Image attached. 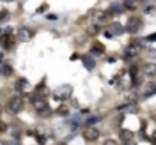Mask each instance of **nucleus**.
<instances>
[{
	"mask_svg": "<svg viewBox=\"0 0 156 145\" xmlns=\"http://www.w3.org/2000/svg\"><path fill=\"white\" fill-rule=\"evenodd\" d=\"M30 103H32V106L37 110V113L41 117H48L50 113H51L48 103H46V99H44L43 96H32L30 97Z\"/></svg>",
	"mask_w": 156,
	"mask_h": 145,
	"instance_id": "nucleus-1",
	"label": "nucleus"
},
{
	"mask_svg": "<svg viewBox=\"0 0 156 145\" xmlns=\"http://www.w3.org/2000/svg\"><path fill=\"white\" fill-rule=\"evenodd\" d=\"M71 96H73V87H71L69 83H64V85L57 87L55 92H53V97H55L57 101H66V99H69Z\"/></svg>",
	"mask_w": 156,
	"mask_h": 145,
	"instance_id": "nucleus-2",
	"label": "nucleus"
},
{
	"mask_svg": "<svg viewBox=\"0 0 156 145\" xmlns=\"http://www.w3.org/2000/svg\"><path fill=\"white\" fill-rule=\"evenodd\" d=\"M144 50V41H138V39H133L129 44L126 46V58L129 57H135V55H138L140 51Z\"/></svg>",
	"mask_w": 156,
	"mask_h": 145,
	"instance_id": "nucleus-3",
	"label": "nucleus"
},
{
	"mask_svg": "<svg viewBox=\"0 0 156 145\" xmlns=\"http://www.w3.org/2000/svg\"><path fill=\"white\" fill-rule=\"evenodd\" d=\"M7 108H9L12 113H20V112L23 110V97H21V96H12L9 99Z\"/></svg>",
	"mask_w": 156,
	"mask_h": 145,
	"instance_id": "nucleus-4",
	"label": "nucleus"
},
{
	"mask_svg": "<svg viewBox=\"0 0 156 145\" xmlns=\"http://www.w3.org/2000/svg\"><path fill=\"white\" fill-rule=\"evenodd\" d=\"M0 44L5 51H11V50L16 46V37L12 34H5V36H0Z\"/></svg>",
	"mask_w": 156,
	"mask_h": 145,
	"instance_id": "nucleus-5",
	"label": "nucleus"
},
{
	"mask_svg": "<svg viewBox=\"0 0 156 145\" xmlns=\"http://www.w3.org/2000/svg\"><path fill=\"white\" fill-rule=\"evenodd\" d=\"M140 27H142V19L140 18H129L126 23V27H124V30H126L128 34H136L140 30Z\"/></svg>",
	"mask_w": 156,
	"mask_h": 145,
	"instance_id": "nucleus-6",
	"label": "nucleus"
},
{
	"mask_svg": "<svg viewBox=\"0 0 156 145\" xmlns=\"http://www.w3.org/2000/svg\"><path fill=\"white\" fill-rule=\"evenodd\" d=\"M32 37H34V30L27 29V27H21L16 32V41H21V43H29Z\"/></svg>",
	"mask_w": 156,
	"mask_h": 145,
	"instance_id": "nucleus-7",
	"label": "nucleus"
},
{
	"mask_svg": "<svg viewBox=\"0 0 156 145\" xmlns=\"http://www.w3.org/2000/svg\"><path fill=\"white\" fill-rule=\"evenodd\" d=\"M98 138H99V131H98L96 127H85L83 129V140L85 142H96Z\"/></svg>",
	"mask_w": 156,
	"mask_h": 145,
	"instance_id": "nucleus-8",
	"label": "nucleus"
},
{
	"mask_svg": "<svg viewBox=\"0 0 156 145\" xmlns=\"http://www.w3.org/2000/svg\"><path fill=\"white\" fill-rule=\"evenodd\" d=\"M92 16H94V23H96V25H99V23H105V21L110 18V14H108L107 11H99V9L94 11V12H92Z\"/></svg>",
	"mask_w": 156,
	"mask_h": 145,
	"instance_id": "nucleus-9",
	"label": "nucleus"
},
{
	"mask_svg": "<svg viewBox=\"0 0 156 145\" xmlns=\"http://www.w3.org/2000/svg\"><path fill=\"white\" fill-rule=\"evenodd\" d=\"M107 12L110 14V16H119V14L124 12V7H122V4L117 2V4H112V5H110V9H108Z\"/></svg>",
	"mask_w": 156,
	"mask_h": 145,
	"instance_id": "nucleus-10",
	"label": "nucleus"
},
{
	"mask_svg": "<svg viewBox=\"0 0 156 145\" xmlns=\"http://www.w3.org/2000/svg\"><path fill=\"white\" fill-rule=\"evenodd\" d=\"M82 64L85 66L87 71H92L94 66H96V60H94V57H90V55H83V57H82Z\"/></svg>",
	"mask_w": 156,
	"mask_h": 145,
	"instance_id": "nucleus-11",
	"label": "nucleus"
},
{
	"mask_svg": "<svg viewBox=\"0 0 156 145\" xmlns=\"http://www.w3.org/2000/svg\"><path fill=\"white\" fill-rule=\"evenodd\" d=\"M140 73H142V74H147V76H151V78H154V64L149 62V64L140 66Z\"/></svg>",
	"mask_w": 156,
	"mask_h": 145,
	"instance_id": "nucleus-12",
	"label": "nucleus"
},
{
	"mask_svg": "<svg viewBox=\"0 0 156 145\" xmlns=\"http://www.w3.org/2000/svg\"><path fill=\"white\" fill-rule=\"evenodd\" d=\"M103 53H105V46H103V44H99V43H94V44H92V46H90V53H89V55H90V57H94V55H103Z\"/></svg>",
	"mask_w": 156,
	"mask_h": 145,
	"instance_id": "nucleus-13",
	"label": "nucleus"
},
{
	"mask_svg": "<svg viewBox=\"0 0 156 145\" xmlns=\"http://www.w3.org/2000/svg\"><path fill=\"white\" fill-rule=\"evenodd\" d=\"M119 138L126 143L129 140H133V131L131 129H119Z\"/></svg>",
	"mask_w": 156,
	"mask_h": 145,
	"instance_id": "nucleus-14",
	"label": "nucleus"
},
{
	"mask_svg": "<svg viewBox=\"0 0 156 145\" xmlns=\"http://www.w3.org/2000/svg\"><path fill=\"white\" fill-rule=\"evenodd\" d=\"M108 32H110L112 36H114V34H115V36H122V34H124V27H122L121 23H117V21H115V23H112V27H110Z\"/></svg>",
	"mask_w": 156,
	"mask_h": 145,
	"instance_id": "nucleus-15",
	"label": "nucleus"
},
{
	"mask_svg": "<svg viewBox=\"0 0 156 145\" xmlns=\"http://www.w3.org/2000/svg\"><path fill=\"white\" fill-rule=\"evenodd\" d=\"M117 110H119V112H124V110H128V112H131V113H136V112H138V108H136L135 103H128V105H122V106H119Z\"/></svg>",
	"mask_w": 156,
	"mask_h": 145,
	"instance_id": "nucleus-16",
	"label": "nucleus"
},
{
	"mask_svg": "<svg viewBox=\"0 0 156 145\" xmlns=\"http://www.w3.org/2000/svg\"><path fill=\"white\" fill-rule=\"evenodd\" d=\"M2 74H4V76H11V74H12L11 64H2Z\"/></svg>",
	"mask_w": 156,
	"mask_h": 145,
	"instance_id": "nucleus-17",
	"label": "nucleus"
},
{
	"mask_svg": "<svg viewBox=\"0 0 156 145\" xmlns=\"http://www.w3.org/2000/svg\"><path fill=\"white\" fill-rule=\"evenodd\" d=\"M27 87V80L25 78H20L18 81H16V90H21V88Z\"/></svg>",
	"mask_w": 156,
	"mask_h": 145,
	"instance_id": "nucleus-18",
	"label": "nucleus"
},
{
	"mask_svg": "<svg viewBox=\"0 0 156 145\" xmlns=\"http://www.w3.org/2000/svg\"><path fill=\"white\" fill-rule=\"evenodd\" d=\"M98 120H99L98 117H90V119H87V120H85V127H92V126L98 122Z\"/></svg>",
	"mask_w": 156,
	"mask_h": 145,
	"instance_id": "nucleus-19",
	"label": "nucleus"
},
{
	"mask_svg": "<svg viewBox=\"0 0 156 145\" xmlns=\"http://www.w3.org/2000/svg\"><path fill=\"white\" fill-rule=\"evenodd\" d=\"M122 7H124V11H126V9H129V11H135L136 4H135V2H124V4H122Z\"/></svg>",
	"mask_w": 156,
	"mask_h": 145,
	"instance_id": "nucleus-20",
	"label": "nucleus"
},
{
	"mask_svg": "<svg viewBox=\"0 0 156 145\" xmlns=\"http://www.w3.org/2000/svg\"><path fill=\"white\" fill-rule=\"evenodd\" d=\"M57 113H58V115H64V117H66V115H69V108L68 106H60L57 110Z\"/></svg>",
	"mask_w": 156,
	"mask_h": 145,
	"instance_id": "nucleus-21",
	"label": "nucleus"
},
{
	"mask_svg": "<svg viewBox=\"0 0 156 145\" xmlns=\"http://www.w3.org/2000/svg\"><path fill=\"white\" fill-rule=\"evenodd\" d=\"M36 140H37L39 145H44V143H46V136H43V135H36Z\"/></svg>",
	"mask_w": 156,
	"mask_h": 145,
	"instance_id": "nucleus-22",
	"label": "nucleus"
},
{
	"mask_svg": "<svg viewBox=\"0 0 156 145\" xmlns=\"http://www.w3.org/2000/svg\"><path fill=\"white\" fill-rule=\"evenodd\" d=\"M12 138L18 142L20 138H21V131H20V129H12Z\"/></svg>",
	"mask_w": 156,
	"mask_h": 145,
	"instance_id": "nucleus-23",
	"label": "nucleus"
},
{
	"mask_svg": "<svg viewBox=\"0 0 156 145\" xmlns=\"http://www.w3.org/2000/svg\"><path fill=\"white\" fill-rule=\"evenodd\" d=\"M7 16H9V12H7V11H0V21L7 19Z\"/></svg>",
	"mask_w": 156,
	"mask_h": 145,
	"instance_id": "nucleus-24",
	"label": "nucleus"
},
{
	"mask_svg": "<svg viewBox=\"0 0 156 145\" xmlns=\"http://www.w3.org/2000/svg\"><path fill=\"white\" fill-rule=\"evenodd\" d=\"M103 145H117V142L115 140H105V143Z\"/></svg>",
	"mask_w": 156,
	"mask_h": 145,
	"instance_id": "nucleus-25",
	"label": "nucleus"
},
{
	"mask_svg": "<svg viewBox=\"0 0 156 145\" xmlns=\"http://www.w3.org/2000/svg\"><path fill=\"white\" fill-rule=\"evenodd\" d=\"M140 129H142V133H146V129H147V122H146V120H142V126H140Z\"/></svg>",
	"mask_w": 156,
	"mask_h": 145,
	"instance_id": "nucleus-26",
	"label": "nucleus"
},
{
	"mask_svg": "<svg viewBox=\"0 0 156 145\" xmlns=\"http://www.w3.org/2000/svg\"><path fill=\"white\" fill-rule=\"evenodd\" d=\"M147 12H149V14H153V11H154V5H153V4H151V5H149V7H147Z\"/></svg>",
	"mask_w": 156,
	"mask_h": 145,
	"instance_id": "nucleus-27",
	"label": "nucleus"
},
{
	"mask_svg": "<svg viewBox=\"0 0 156 145\" xmlns=\"http://www.w3.org/2000/svg\"><path fill=\"white\" fill-rule=\"evenodd\" d=\"M154 39H156V34H151V36H147V41H151V43H153Z\"/></svg>",
	"mask_w": 156,
	"mask_h": 145,
	"instance_id": "nucleus-28",
	"label": "nucleus"
},
{
	"mask_svg": "<svg viewBox=\"0 0 156 145\" xmlns=\"http://www.w3.org/2000/svg\"><path fill=\"white\" fill-rule=\"evenodd\" d=\"M44 87V80H43V81H41V83H39L37 87H36V90H41V88Z\"/></svg>",
	"mask_w": 156,
	"mask_h": 145,
	"instance_id": "nucleus-29",
	"label": "nucleus"
},
{
	"mask_svg": "<svg viewBox=\"0 0 156 145\" xmlns=\"http://www.w3.org/2000/svg\"><path fill=\"white\" fill-rule=\"evenodd\" d=\"M5 129H7V124H4V122H2V124H0V131H5Z\"/></svg>",
	"mask_w": 156,
	"mask_h": 145,
	"instance_id": "nucleus-30",
	"label": "nucleus"
},
{
	"mask_svg": "<svg viewBox=\"0 0 156 145\" xmlns=\"http://www.w3.org/2000/svg\"><path fill=\"white\" fill-rule=\"evenodd\" d=\"M46 7H48V5H46V4H44V5H41V7H39V9H37V12H43V11L46 9Z\"/></svg>",
	"mask_w": 156,
	"mask_h": 145,
	"instance_id": "nucleus-31",
	"label": "nucleus"
},
{
	"mask_svg": "<svg viewBox=\"0 0 156 145\" xmlns=\"http://www.w3.org/2000/svg\"><path fill=\"white\" fill-rule=\"evenodd\" d=\"M5 145H20V142H16V140H12V142H9V143H5Z\"/></svg>",
	"mask_w": 156,
	"mask_h": 145,
	"instance_id": "nucleus-32",
	"label": "nucleus"
},
{
	"mask_svg": "<svg viewBox=\"0 0 156 145\" xmlns=\"http://www.w3.org/2000/svg\"><path fill=\"white\" fill-rule=\"evenodd\" d=\"M105 37H108V39H112V37H114V36H112V34H110V32H108V30H107V32H105Z\"/></svg>",
	"mask_w": 156,
	"mask_h": 145,
	"instance_id": "nucleus-33",
	"label": "nucleus"
},
{
	"mask_svg": "<svg viewBox=\"0 0 156 145\" xmlns=\"http://www.w3.org/2000/svg\"><path fill=\"white\" fill-rule=\"evenodd\" d=\"M124 145H136V143H135V142H133V140H129V142H126V143H124Z\"/></svg>",
	"mask_w": 156,
	"mask_h": 145,
	"instance_id": "nucleus-34",
	"label": "nucleus"
},
{
	"mask_svg": "<svg viewBox=\"0 0 156 145\" xmlns=\"http://www.w3.org/2000/svg\"><path fill=\"white\" fill-rule=\"evenodd\" d=\"M0 145H5V142H2V140H0Z\"/></svg>",
	"mask_w": 156,
	"mask_h": 145,
	"instance_id": "nucleus-35",
	"label": "nucleus"
},
{
	"mask_svg": "<svg viewBox=\"0 0 156 145\" xmlns=\"http://www.w3.org/2000/svg\"><path fill=\"white\" fill-rule=\"evenodd\" d=\"M0 74H2V64H0Z\"/></svg>",
	"mask_w": 156,
	"mask_h": 145,
	"instance_id": "nucleus-36",
	"label": "nucleus"
},
{
	"mask_svg": "<svg viewBox=\"0 0 156 145\" xmlns=\"http://www.w3.org/2000/svg\"><path fill=\"white\" fill-rule=\"evenodd\" d=\"M0 113H2V105H0Z\"/></svg>",
	"mask_w": 156,
	"mask_h": 145,
	"instance_id": "nucleus-37",
	"label": "nucleus"
}]
</instances>
